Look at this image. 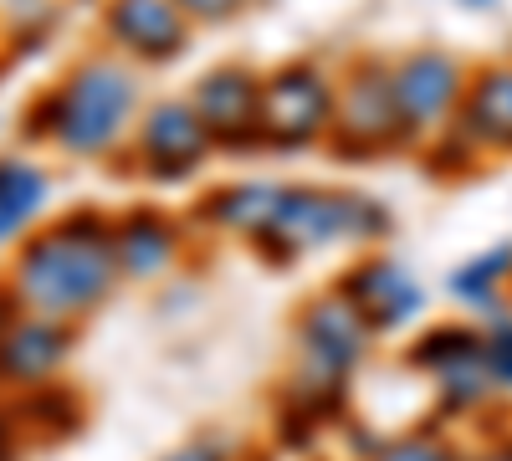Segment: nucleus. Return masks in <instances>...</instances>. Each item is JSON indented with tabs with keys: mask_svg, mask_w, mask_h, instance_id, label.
Here are the masks:
<instances>
[{
	"mask_svg": "<svg viewBox=\"0 0 512 461\" xmlns=\"http://www.w3.org/2000/svg\"><path fill=\"white\" fill-rule=\"evenodd\" d=\"M123 282L113 251V216L72 211L52 226H41L21 241L11 262V292L26 313L77 323Z\"/></svg>",
	"mask_w": 512,
	"mask_h": 461,
	"instance_id": "nucleus-1",
	"label": "nucleus"
},
{
	"mask_svg": "<svg viewBox=\"0 0 512 461\" xmlns=\"http://www.w3.org/2000/svg\"><path fill=\"white\" fill-rule=\"evenodd\" d=\"M144 113V82L123 57H82L62 72L52 93H41L26 129L72 159H108L128 144Z\"/></svg>",
	"mask_w": 512,
	"mask_h": 461,
	"instance_id": "nucleus-2",
	"label": "nucleus"
},
{
	"mask_svg": "<svg viewBox=\"0 0 512 461\" xmlns=\"http://www.w3.org/2000/svg\"><path fill=\"white\" fill-rule=\"evenodd\" d=\"M395 231V211L369 190H333V185H287L267 231L256 236V257L272 267H297L328 246H379Z\"/></svg>",
	"mask_w": 512,
	"mask_h": 461,
	"instance_id": "nucleus-3",
	"label": "nucleus"
},
{
	"mask_svg": "<svg viewBox=\"0 0 512 461\" xmlns=\"http://www.w3.org/2000/svg\"><path fill=\"white\" fill-rule=\"evenodd\" d=\"M338 164H379L390 154H405V123L390 88V57L359 52L338 72V98H333V134L323 144Z\"/></svg>",
	"mask_w": 512,
	"mask_h": 461,
	"instance_id": "nucleus-4",
	"label": "nucleus"
},
{
	"mask_svg": "<svg viewBox=\"0 0 512 461\" xmlns=\"http://www.w3.org/2000/svg\"><path fill=\"white\" fill-rule=\"evenodd\" d=\"M338 72L323 57H287L262 72V154H313L333 134Z\"/></svg>",
	"mask_w": 512,
	"mask_h": 461,
	"instance_id": "nucleus-5",
	"label": "nucleus"
},
{
	"mask_svg": "<svg viewBox=\"0 0 512 461\" xmlns=\"http://www.w3.org/2000/svg\"><path fill=\"white\" fill-rule=\"evenodd\" d=\"M210 159H216V139L205 134L190 98L144 103V113L134 118V134H128V164L139 175H149L154 185H180L195 180Z\"/></svg>",
	"mask_w": 512,
	"mask_h": 461,
	"instance_id": "nucleus-6",
	"label": "nucleus"
},
{
	"mask_svg": "<svg viewBox=\"0 0 512 461\" xmlns=\"http://www.w3.org/2000/svg\"><path fill=\"white\" fill-rule=\"evenodd\" d=\"M466 72L472 67L451 52H441V47H415V52L390 57V88H395V108H400L410 149H420L431 134H441L446 123H456Z\"/></svg>",
	"mask_w": 512,
	"mask_h": 461,
	"instance_id": "nucleus-7",
	"label": "nucleus"
},
{
	"mask_svg": "<svg viewBox=\"0 0 512 461\" xmlns=\"http://www.w3.org/2000/svg\"><path fill=\"white\" fill-rule=\"evenodd\" d=\"M190 108L200 113L216 154H262V72L251 62H216L190 82Z\"/></svg>",
	"mask_w": 512,
	"mask_h": 461,
	"instance_id": "nucleus-8",
	"label": "nucleus"
},
{
	"mask_svg": "<svg viewBox=\"0 0 512 461\" xmlns=\"http://www.w3.org/2000/svg\"><path fill=\"white\" fill-rule=\"evenodd\" d=\"M410 369L431 374L446 410H477L492 395L482 364V323H436L410 344Z\"/></svg>",
	"mask_w": 512,
	"mask_h": 461,
	"instance_id": "nucleus-9",
	"label": "nucleus"
},
{
	"mask_svg": "<svg viewBox=\"0 0 512 461\" xmlns=\"http://www.w3.org/2000/svg\"><path fill=\"white\" fill-rule=\"evenodd\" d=\"M292 339H297V359L328 369V374H349L369 359L379 333L364 323V313L344 298V292H318V298L303 303V313L292 318Z\"/></svg>",
	"mask_w": 512,
	"mask_h": 461,
	"instance_id": "nucleus-10",
	"label": "nucleus"
},
{
	"mask_svg": "<svg viewBox=\"0 0 512 461\" xmlns=\"http://www.w3.org/2000/svg\"><path fill=\"white\" fill-rule=\"evenodd\" d=\"M333 292H344L374 333H395V328H405L425 313L420 277L400 257H384V251H364L359 262H349L333 277Z\"/></svg>",
	"mask_w": 512,
	"mask_h": 461,
	"instance_id": "nucleus-11",
	"label": "nucleus"
},
{
	"mask_svg": "<svg viewBox=\"0 0 512 461\" xmlns=\"http://www.w3.org/2000/svg\"><path fill=\"white\" fill-rule=\"evenodd\" d=\"M190 31L195 21L175 0H103V36L128 62L169 67L175 57H185Z\"/></svg>",
	"mask_w": 512,
	"mask_h": 461,
	"instance_id": "nucleus-12",
	"label": "nucleus"
},
{
	"mask_svg": "<svg viewBox=\"0 0 512 461\" xmlns=\"http://www.w3.org/2000/svg\"><path fill=\"white\" fill-rule=\"evenodd\" d=\"M456 129L487 159L512 154V62H482L466 72V93L456 108Z\"/></svg>",
	"mask_w": 512,
	"mask_h": 461,
	"instance_id": "nucleus-13",
	"label": "nucleus"
},
{
	"mask_svg": "<svg viewBox=\"0 0 512 461\" xmlns=\"http://www.w3.org/2000/svg\"><path fill=\"white\" fill-rule=\"evenodd\" d=\"M185 231L175 216L154 211V205H134V211L113 216V251H118V272L134 282H154L180 262Z\"/></svg>",
	"mask_w": 512,
	"mask_h": 461,
	"instance_id": "nucleus-14",
	"label": "nucleus"
},
{
	"mask_svg": "<svg viewBox=\"0 0 512 461\" xmlns=\"http://www.w3.org/2000/svg\"><path fill=\"white\" fill-rule=\"evenodd\" d=\"M282 190H287L282 180H231V185H216V190H205V200L195 205V221L205 231H221V236H236V241H256L267 231Z\"/></svg>",
	"mask_w": 512,
	"mask_h": 461,
	"instance_id": "nucleus-15",
	"label": "nucleus"
},
{
	"mask_svg": "<svg viewBox=\"0 0 512 461\" xmlns=\"http://www.w3.org/2000/svg\"><path fill=\"white\" fill-rule=\"evenodd\" d=\"M72 333L57 318H41V313H21L6 333H0V374L16 385H36V380H52L57 364L67 359Z\"/></svg>",
	"mask_w": 512,
	"mask_h": 461,
	"instance_id": "nucleus-16",
	"label": "nucleus"
},
{
	"mask_svg": "<svg viewBox=\"0 0 512 461\" xmlns=\"http://www.w3.org/2000/svg\"><path fill=\"white\" fill-rule=\"evenodd\" d=\"M446 292L466 308L477 313L482 323H492L497 313H507V292H512V241H497L477 257H466L451 277H446Z\"/></svg>",
	"mask_w": 512,
	"mask_h": 461,
	"instance_id": "nucleus-17",
	"label": "nucleus"
},
{
	"mask_svg": "<svg viewBox=\"0 0 512 461\" xmlns=\"http://www.w3.org/2000/svg\"><path fill=\"white\" fill-rule=\"evenodd\" d=\"M47 195H52L47 170H36L31 159H0V246L36 226Z\"/></svg>",
	"mask_w": 512,
	"mask_h": 461,
	"instance_id": "nucleus-18",
	"label": "nucleus"
},
{
	"mask_svg": "<svg viewBox=\"0 0 512 461\" xmlns=\"http://www.w3.org/2000/svg\"><path fill=\"white\" fill-rule=\"evenodd\" d=\"M420 164H425L436 180H472L477 170H487L492 159H487L472 139H466L456 123H446L441 134H431V139L420 144Z\"/></svg>",
	"mask_w": 512,
	"mask_h": 461,
	"instance_id": "nucleus-19",
	"label": "nucleus"
},
{
	"mask_svg": "<svg viewBox=\"0 0 512 461\" xmlns=\"http://www.w3.org/2000/svg\"><path fill=\"white\" fill-rule=\"evenodd\" d=\"M482 364H487L492 395H512V308L482 323Z\"/></svg>",
	"mask_w": 512,
	"mask_h": 461,
	"instance_id": "nucleus-20",
	"label": "nucleus"
},
{
	"mask_svg": "<svg viewBox=\"0 0 512 461\" xmlns=\"http://www.w3.org/2000/svg\"><path fill=\"white\" fill-rule=\"evenodd\" d=\"M446 451H451V446H446L441 436H425V431H420V436H400V441H390L374 461H446Z\"/></svg>",
	"mask_w": 512,
	"mask_h": 461,
	"instance_id": "nucleus-21",
	"label": "nucleus"
},
{
	"mask_svg": "<svg viewBox=\"0 0 512 461\" xmlns=\"http://www.w3.org/2000/svg\"><path fill=\"white\" fill-rule=\"evenodd\" d=\"M175 6L195 21V26H226V21H236L251 0H175Z\"/></svg>",
	"mask_w": 512,
	"mask_h": 461,
	"instance_id": "nucleus-22",
	"label": "nucleus"
},
{
	"mask_svg": "<svg viewBox=\"0 0 512 461\" xmlns=\"http://www.w3.org/2000/svg\"><path fill=\"white\" fill-rule=\"evenodd\" d=\"M164 461H231V451H226L221 441H190L185 451H175V456H164Z\"/></svg>",
	"mask_w": 512,
	"mask_h": 461,
	"instance_id": "nucleus-23",
	"label": "nucleus"
},
{
	"mask_svg": "<svg viewBox=\"0 0 512 461\" xmlns=\"http://www.w3.org/2000/svg\"><path fill=\"white\" fill-rule=\"evenodd\" d=\"M26 308H21V298H16V292H11V282H6V292H0V333H6L16 318H21Z\"/></svg>",
	"mask_w": 512,
	"mask_h": 461,
	"instance_id": "nucleus-24",
	"label": "nucleus"
},
{
	"mask_svg": "<svg viewBox=\"0 0 512 461\" xmlns=\"http://www.w3.org/2000/svg\"><path fill=\"white\" fill-rule=\"evenodd\" d=\"M472 461H512V436L507 441H492L482 456H472Z\"/></svg>",
	"mask_w": 512,
	"mask_h": 461,
	"instance_id": "nucleus-25",
	"label": "nucleus"
},
{
	"mask_svg": "<svg viewBox=\"0 0 512 461\" xmlns=\"http://www.w3.org/2000/svg\"><path fill=\"white\" fill-rule=\"evenodd\" d=\"M6 6H11L16 16H41V11H47V0H6Z\"/></svg>",
	"mask_w": 512,
	"mask_h": 461,
	"instance_id": "nucleus-26",
	"label": "nucleus"
},
{
	"mask_svg": "<svg viewBox=\"0 0 512 461\" xmlns=\"http://www.w3.org/2000/svg\"><path fill=\"white\" fill-rule=\"evenodd\" d=\"M456 6H466V11H492L497 0H456Z\"/></svg>",
	"mask_w": 512,
	"mask_h": 461,
	"instance_id": "nucleus-27",
	"label": "nucleus"
},
{
	"mask_svg": "<svg viewBox=\"0 0 512 461\" xmlns=\"http://www.w3.org/2000/svg\"><path fill=\"white\" fill-rule=\"evenodd\" d=\"M11 456V431H6V421H0V461Z\"/></svg>",
	"mask_w": 512,
	"mask_h": 461,
	"instance_id": "nucleus-28",
	"label": "nucleus"
},
{
	"mask_svg": "<svg viewBox=\"0 0 512 461\" xmlns=\"http://www.w3.org/2000/svg\"><path fill=\"white\" fill-rule=\"evenodd\" d=\"M446 461H472V456H456V451H446Z\"/></svg>",
	"mask_w": 512,
	"mask_h": 461,
	"instance_id": "nucleus-29",
	"label": "nucleus"
}]
</instances>
